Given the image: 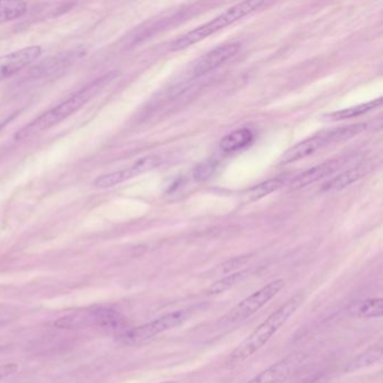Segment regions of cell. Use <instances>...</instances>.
<instances>
[{"label": "cell", "mask_w": 383, "mask_h": 383, "mask_svg": "<svg viewBox=\"0 0 383 383\" xmlns=\"http://www.w3.org/2000/svg\"><path fill=\"white\" fill-rule=\"evenodd\" d=\"M118 76H119L118 71H110L99 78L95 79L93 82L84 86L82 89L78 90L77 93L67 97L60 104L51 108L48 112H45L44 114L35 118L33 122L17 131L14 136L15 141L20 142V141L26 140V138L41 134L43 131L56 126L58 124L67 119L69 116L78 112L90 100H93L101 90L112 84L114 80L118 78Z\"/></svg>", "instance_id": "6da1fadb"}, {"label": "cell", "mask_w": 383, "mask_h": 383, "mask_svg": "<svg viewBox=\"0 0 383 383\" xmlns=\"http://www.w3.org/2000/svg\"><path fill=\"white\" fill-rule=\"evenodd\" d=\"M302 302H304L302 294L291 297L288 301L285 302L279 309L272 313L262 324L259 325L252 333L247 336V339L236 346L235 350L228 356L227 364L230 367H234L254 356L255 353L260 351L273 337L274 334L278 333L283 325L288 322L297 309L301 306Z\"/></svg>", "instance_id": "7a4b0ae2"}, {"label": "cell", "mask_w": 383, "mask_h": 383, "mask_svg": "<svg viewBox=\"0 0 383 383\" xmlns=\"http://www.w3.org/2000/svg\"><path fill=\"white\" fill-rule=\"evenodd\" d=\"M268 6L266 1H244V3L238 4L233 6L231 8L221 13L219 16H216L209 22H205L202 25L198 26L193 31L188 32L183 37L176 39L171 44V51H181L185 48H190L193 45L197 44L202 39L212 37L217 32L221 31L223 28L231 26L238 20H242L244 17L253 14L255 11H260L263 7Z\"/></svg>", "instance_id": "3957f363"}, {"label": "cell", "mask_w": 383, "mask_h": 383, "mask_svg": "<svg viewBox=\"0 0 383 383\" xmlns=\"http://www.w3.org/2000/svg\"><path fill=\"white\" fill-rule=\"evenodd\" d=\"M367 129L368 124L360 123L322 131L289 148L280 159V164H289L307 159L317 152L322 151L323 148L358 136Z\"/></svg>", "instance_id": "277c9868"}, {"label": "cell", "mask_w": 383, "mask_h": 383, "mask_svg": "<svg viewBox=\"0 0 383 383\" xmlns=\"http://www.w3.org/2000/svg\"><path fill=\"white\" fill-rule=\"evenodd\" d=\"M285 287V280L277 279L268 283L262 288L249 294L245 299L238 302L235 307H233L224 317H221L219 324L221 326H230L243 322L245 319L253 316L257 311L268 304L272 298L279 294Z\"/></svg>", "instance_id": "5b68a950"}, {"label": "cell", "mask_w": 383, "mask_h": 383, "mask_svg": "<svg viewBox=\"0 0 383 383\" xmlns=\"http://www.w3.org/2000/svg\"><path fill=\"white\" fill-rule=\"evenodd\" d=\"M188 317H189L188 311H174V313H167V315L160 317V318L154 319L148 324L127 330L126 332H124L118 337L124 344H142L144 342L153 339L155 336L164 333L167 330L179 327L180 325L183 324L187 320Z\"/></svg>", "instance_id": "8992f818"}, {"label": "cell", "mask_w": 383, "mask_h": 383, "mask_svg": "<svg viewBox=\"0 0 383 383\" xmlns=\"http://www.w3.org/2000/svg\"><path fill=\"white\" fill-rule=\"evenodd\" d=\"M241 51L240 43H228L219 45L208 53L204 54L197 60L188 71V76L191 80L202 78L208 73L213 72L216 69L224 65L225 62L233 59Z\"/></svg>", "instance_id": "52a82bcc"}, {"label": "cell", "mask_w": 383, "mask_h": 383, "mask_svg": "<svg viewBox=\"0 0 383 383\" xmlns=\"http://www.w3.org/2000/svg\"><path fill=\"white\" fill-rule=\"evenodd\" d=\"M87 48L80 45L77 48L51 56L48 59L43 60L39 65H35L30 71V76L32 79H44L56 76L58 73L67 70L69 67L76 65L77 62L87 56Z\"/></svg>", "instance_id": "ba28073f"}, {"label": "cell", "mask_w": 383, "mask_h": 383, "mask_svg": "<svg viewBox=\"0 0 383 383\" xmlns=\"http://www.w3.org/2000/svg\"><path fill=\"white\" fill-rule=\"evenodd\" d=\"M305 353L294 352L272 364L247 383H283L305 363Z\"/></svg>", "instance_id": "9c48e42d"}, {"label": "cell", "mask_w": 383, "mask_h": 383, "mask_svg": "<svg viewBox=\"0 0 383 383\" xmlns=\"http://www.w3.org/2000/svg\"><path fill=\"white\" fill-rule=\"evenodd\" d=\"M161 159L157 155H150V157H143L138 160L134 164L131 165L129 168L123 169V170L115 171L112 174H103V176L96 178L93 181V186L99 189H108V188L115 187V186L121 185L123 182L134 178V176H140V174H145L148 171L155 168L160 164Z\"/></svg>", "instance_id": "30bf717a"}, {"label": "cell", "mask_w": 383, "mask_h": 383, "mask_svg": "<svg viewBox=\"0 0 383 383\" xmlns=\"http://www.w3.org/2000/svg\"><path fill=\"white\" fill-rule=\"evenodd\" d=\"M41 54L42 48L33 45L0 56V82L25 70L35 60L39 59Z\"/></svg>", "instance_id": "8fae6325"}, {"label": "cell", "mask_w": 383, "mask_h": 383, "mask_svg": "<svg viewBox=\"0 0 383 383\" xmlns=\"http://www.w3.org/2000/svg\"><path fill=\"white\" fill-rule=\"evenodd\" d=\"M349 160L350 157H336V159L328 160L320 164L311 167V169L294 176V179L291 180L290 188L294 190H298V189L313 185L319 180L325 179L330 174H335L336 171L341 170L349 162Z\"/></svg>", "instance_id": "7c38bea8"}, {"label": "cell", "mask_w": 383, "mask_h": 383, "mask_svg": "<svg viewBox=\"0 0 383 383\" xmlns=\"http://www.w3.org/2000/svg\"><path fill=\"white\" fill-rule=\"evenodd\" d=\"M89 311V326L119 336L127 330L126 317L112 308L99 307Z\"/></svg>", "instance_id": "4fadbf2b"}, {"label": "cell", "mask_w": 383, "mask_h": 383, "mask_svg": "<svg viewBox=\"0 0 383 383\" xmlns=\"http://www.w3.org/2000/svg\"><path fill=\"white\" fill-rule=\"evenodd\" d=\"M369 172V165H356L354 168L349 169V170L342 172L339 176H336L333 179L326 182L323 186V191H325V193H334V191L343 190L345 188L350 187L353 183L358 182V180H361Z\"/></svg>", "instance_id": "5bb4252c"}, {"label": "cell", "mask_w": 383, "mask_h": 383, "mask_svg": "<svg viewBox=\"0 0 383 383\" xmlns=\"http://www.w3.org/2000/svg\"><path fill=\"white\" fill-rule=\"evenodd\" d=\"M254 140V133L247 127L236 129L221 141V150L225 153H234V152L242 151L243 148H247L252 144Z\"/></svg>", "instance_id": "9a60e30c"}, {"label": "cell", "mask_w": 383, "mask_h": 383, "mask_svg": "<svg viewBox=\"0 0 383 383\" xmlns=\"http://www.w3.org/2000/svg\"><path fill=\"white\" fill-rule=\"evenodd\" d=\"M349 313L356 318H380L383 315L382 298L358 300L351 304Z\"/></svg>", "instance_id": "2e32d148"}, {"label": "cell", "mask_w": 383, "mask_h": 383, "mask_svg": "<svg viewBox=\"0 0 383 383\" xmlns=\"http://www.w3.org/2000/svg\"><path fill=\"white\" fill-rule=\"evenodd\" d=\"M382 358V344L372 345L369 349L354 356L351 361L345 364V372H354L364 368L371 367L373 364L378 363Z\"/></svg>", "instance_id": "e0dca14e"}, {"label": "cell", "mask_w": 383, "mask_h": 383, "mask_svg": "<svg viewBox=\"0 0 383 383\" xmlns=\"http://www.w3.org/2000/svg\"><path fill=\"white\" fill-rule=\"evenodd\" d=\"M381 105H382V98H378L370 101L367 104L358 105V106L350 107V108H345V110H339V112H332L327 117L330 121H345V119H350V118L365 115L368 112L379 108Z\"/></svg>", "instance_id": "ac0fdd59"}, {"label": "cell", "mask_w": 383, "mask_h": 383, "mask_svg": "<svg viewBox=\"0 0 383 383\" xmlns=\"http://www.w3.org/2000/svg\"><path fill=\"white\" fill-rule=\"evenodd\" d=\"M28 5L18 0H0V24L18 20L27 13Z\"/></svg>", "instance_id": "d6986e66"}, {"label": "cell", "mask_w": 383, "mask_h": 383, "mask_svg": "<svg viewBox=\"0 0 383 383\" xmlns=\"http://www.w3.org/2000/svg\"><path fill=\"white\" fill-rule=\"evenodd\" d=\"M283 185H285V179H283V178H273V179L266 180V181L261 182L254 187L249 188V190L247 191L245 198L249 202H255V200H259V199L271 195L274 191L279 190L280 188L283 187Z\"/></svg>", "instance_id": "ffe728a7"}, {"label": "cell", "mask_w": 383, "mask_h": 383, "mask_svg": "<svg viewBox=\"0 0 383 383\" xmlns=\"http://www.w3.org/2000/svg\"><path fill=\"white\" fill-rule=\"evenodd\" d=\"M247 271L234 272L223 279L217 280L213 285H209V288L207 289V294L214 296V294H223L225 291L230 290L234 285L241 283L242 280L247 277Z\"/></svg>", "instance_id": "44dd1931"}, {"label": "cell", "mask_w": 383, "mask_h": 383, "mask_svg": "<svg viewBox=\"0 0 383 383\" xmlns=\"http://www.w3.org/2000/svg\"><path fill=\"white\" fill-rule=\"evenodd\" d=\"M247 259H249L247 257H238L231 259V260L226 261V262L221 264V271L223 272V273H232L234 270H236V268L245 264Z\"/></svg>", "instance_id": "7402d4cb"}, {"label": "cell", "mask_w": 383, "mask_h": 383, "mask_svg": "<svg viewBox=\"0 0 383 383\" xmlns=\"http://www.w3.org/2000/svg\"><path fill=\"white\" fill-rule=\"evenodd\" d=\"M18 370V365L15 363L6 364L3 367H0V380L1 379L7 378L9 375H13L17 372Z\"/></svg>", "instance_id": "603a6c76"}, {"label": "cell", "mask_w": 383, "mask_h": 383, "mask_svg": "<svg viewBox=\"0 0 383 383\" xmlns=\"http://www.w3.org/2000/svg\"><path fill=\"white\" fill-rule=\"evenodd\" d=\"M214 170L213 165L209 164H202L200 168L197 169L196 170V176L199 180H204L207 178L208 176H210L212 171Z\"/></svg>", "instance_id": "cb8c5ba5"}, {"label": "cell", "mask_w": 383, "mask_h": 383, "mask_svg": "<svg viewBox=\"0 0 383 383\" xmlns=\"http://www.w3.org/2000/svg\"><path fill=\"white\" fill-rule=\"evenodd\" d=\"M5 320H7V319L3 318V317L0 316V325L3 324V322H5Z\"/></svg>", "instance_id": "d4e9b609"}, {"label": "cell", "mask_w": 383, "mask_h": 383, "mask_svg": "<svg viewBox=\"0 0 383 383\" xmlns=\"http://www.w3.org/2000/svg\"><path fill=\"white\" fill-rule=\"evenodd\" d=\"M160 383H176V382H174V381H165V382H160Z\"/></svg>", "instance_id": "484cf974"}, {"label": "cell", "mask_w": 383, "mask_h": 383, "mask_svg": "<svg viewBox=\"0 0 383 383\" xmlns=\"http://www.w3.org/2000/svg\"><path fill=\"white\" fill-rule=\"evenodd\" d=\"M0 350H1V347H0Z\"/></svg>", "instance_id": "4316f807"}]
</instances>
